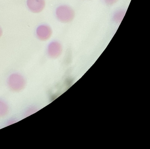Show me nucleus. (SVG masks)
Segmentation results:
<instances>
[{
  "instance_id": "obj_3",
  "label": "nucleus",
  "mask_w": 150,
  "mask_h": 149,
  "mask_svg": "<svg viewBox=\"0 0 150 149\" xmlns=\"http://www.w3.org/2000/svg\"><path fill=\"white\" fill-rule=\"evenodd\" d=\"M27 6L31 12L41 13L45 7V0H27Z\"/></svg>"
},
{
  "instance_id": "obj_5",
  "label": "nucleus",
  "mask_w": 150,
  "mask_h": 149,
  "mask_svg": "<svg viewBox=\"0 0 150 149\" xmlns=\"http://www.w3.org/2000/svg\"><path fill=\"white\" fill-rule=\"evenodd\" d=\"M125 13L126 11L125 9H120L117 10L113 15V20L117 24L121 23L125 16Z\"/></svg>"
},
{
  "instance_id": "obj_7",
  "label": "nucleus",
  "mask_w": 150,
  "mask_h": 149,
  "mask_svg": "<svg viewBox=\"0 0 150 149\" xmlns=\"http://www.w3.org/2000/svg\"><path fill=\"white\" fill-rule=\"evenodd\" d=\"M2 30L1 28H0V37L2 36Z\"/></svg>"
},
{
  "instance_id": "obj_1",
  "label": "nucleus",
  "mask_w": 150,
  "mask_h": 149,
  "mask_svg": "<svg viewBox=\"0 0 150 149\" xmlns=\"http://www.w3.org/2000/svg\"><path fill=\"white\" fill-rule=\"evenodd\" d=\"M56 16L57 20L62 23L71 22L75 18V13L72 8L68 5H61L57 8Z\"/></svg>"
},
{
  "instance_id": "obj_6",
  "label": "nucleus",
  "mask_w": 150,
  "mask_h": 149,
  "mask_svg": "<svg viewBox=\"0 0 150 149\" xmlns=\"http://www.w3.org/2000/svg\"><path fill=\"white\" fill-rule=\"evenodd\" d=\"M118 0H103L104 3L109 6H113L117 2Z\"/></svg>"
},
{
  "instance_id": "obj_2",
  "label": "nucleus",
  "mask_w": 150,
  "mask_h": 149,
  "mask_svg": "<svg viewBox=\"0 0 150 149\" xmlns=\"http://www.w3.org/2000/svg\"><path fill=\"white\" fill-rule=\"evenodd\" d=\"M51 28L46 24L40 25L36 30L38 38L42 41H45L50 39L52 35Z\"/></svg>"
},
{
  "instance_id": "obj_4",
  "label": "nucleus",
  "mask_w": 150,
  "mask_h": 149,
  "mask_svg": "<svg viewBox=\"0 0 150 149\" xmlns=\"http://www.w3.org/2000/svg\"><path fill=\"white\" fill-rule=\"evenodd\" d=\"M62 50V45L59 42L52 41L48 46V54L51 56L56 57L60 54Z\"/></svg>"
}]
</instances>
